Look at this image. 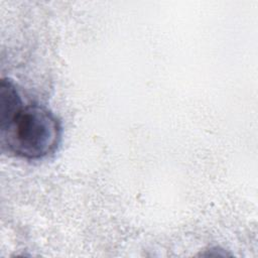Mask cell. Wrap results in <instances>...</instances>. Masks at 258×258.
<instances>
[{
    "mask_svg": "<svg viewBox=\"0 0 258 258\" xmlns=\"http://www.w3.org/2000/svg\"><path fill=\"white\" fill-rule=\"evenodd\" d=\"M0 128L4 146L27 159L47 156L55 150L60 140V126L55 116L38 105L23 106Z\"/></svg>",
    "mask_w": 258,
    "mask_h": 258,
    "instance_id": "6da1fadb",
    "label": "cell"
},
{
    "mask_svg": "<svg viewBox=\"0 0 258 258\" xmlns=\"http://www.w3.org/2000/svg\"><path fill=\"white\" fill-rule=\"evenodd\" d=\"M23 107L15 87L2 80L0 85V127L5 125Z\"/></svg>",
    "mask_w": 258,
    "mask_h": 258,
    "instance_id": "7a4b0ae2",
    "label": "cell"
}]
</instances>
